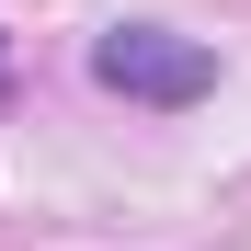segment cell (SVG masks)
<instances>
[{
	"label": "cell",
	"instance_id": "1",
	"mask_svg": "<svg viewBox=\"0 0 251 251\" xmlns=\"http://www.w3.org/2000/svg\"><path fill=\"white\" fill-rule=\"evenodd\" d=\"M92 80L114 103L194 114L205 92H217V46H194V34H172V23H114V34H92Z\"/></svg>",
	"mask_w": 251,
	"mask_h": 251
}]
</instances>
